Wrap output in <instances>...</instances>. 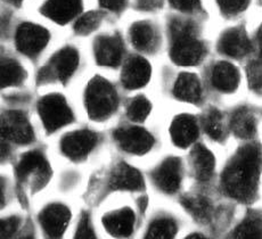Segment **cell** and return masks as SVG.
<instances>
[{"instance_id":"cell-1","label":"cell","mask_w":262,"mask_h":239,"mask_svg":"<svg viewBox=\"0 0 262 239\" xmlns=\"http://www.w3.org/2000/svg\"><path fill=\"white\" fill-rule=\"evenodd\" d=\"M260 150L254 145L242 148L227 165L223 184L228 194L239 201H250L258 185Z\"/></svg>"},{"instance_id":"cell-2","label":"cell","mask_w":262,"mask_h":239,"mask_svg":"<svg viewBox=\"0 0 262 239\" xmlns=\"http://www.w3.org/2000/svg\"><path fill=\"white\" fill-rule=\"evenodd\" d=\"M85 106L94 120H103L114 113L118 107V95L108 81L95 78L85 90Z\"/></svg>"},{"instance_id":"cell-3","label":"cell","mask_w":262,"mask_h":239,"mask_svg":"<svg viewBox=\"0 0 262 239\" xmlns=\"http://www.w3.org/2000/svg\"><path fill=\"white\" fill-rule=\"evenodd\" d=\"M38 111L45 128L50 132L58 130L73 120L71 108L59 95H49L43 97L39 101Z\"/></svg>"},{"instance_id":"cell-4","label":"cell","mask_w":262,"mask_h":239,"mask_svg":"<svg viewBox=\"0 0 262 239\" xmlns=\"http://www.w3.org/2000/svg\"><path fill=\"white\" fill-rule=\"evenodd\" d=\"M0 134L7 141L28 144L33 140V130L21 112L8 111L0 116Z\"/></svg>"},{"instance_id":"cell-5","label":"cell","mask_w":262,"mask_h":239,"mask_svg":"<svg viewBox=\"0 0 262 239\" xmlns=\"http://www.w3.org/2000/svg\"><path fill=\"white\" fill-rule=\"evenodd\" d=\"M79 64L78 52L73 48H64L54 56L52 62L45 68L40 76L41 80L56 78L60 81H68L75 72Z\"/></svg>"},{"instance_id":"cell-6","label":"cell","mask_w":262,"mask_h":239,"mask_svg":"<svg viewBox=\"0 0 262 239\" xmlns=\"http://www.w3.org/2000/svg\"><path fill=\"white\" fill-rule=\"evenodd\" d=\"M48 40L49 33L47 30L36 24H22L16 32L17 48L19 52L28 56L39 54L46 47Z\"/></svg>"},{"instance_id":"cell-7","label":"cell","mask_w":262,"mask_h":239,"mask_svg":"<svg viewBox=\"0 0 262 239\" xmlns=\"http://www.w3.org/2000/svg\"><path fill=\"white\" fill-rule=\"evenodd\" d=\"M97 137L92 131L81 130L67 135L60 142V148L64 155L73 161L84 159L94 149Z\"/></svg>"},{"instance_id":"cell-8","label":"cell","mask_w":262,"mask_h":239,"mask_svg":"<svg viewBox=\"0 0 262 239\" xmlns=\"http://www.w3.org/2000/svg\"><path fill=\"white\" fill-rule=\"evenodd\" d=\"M114 137L121 148L131 154H145L154 145L152 135L142 128L119 129Z\"/></svg>"},{"instance_id":"cell-9","label":"cell","mask_w":262,"mask_h":239,"mask_svg":"<svg viewBox=\"0 0 262 239\" xmlns=\"http://www.w3.org/2000/svg\"><path fill=\"white\" fill-rule=\"evenodd\" d=\"M153 180L158 188L167 194L178 190L181 181L180 161L174 157L163 161L154 171Z\"/></svg>"},{"instance_id":"cell-10","label":"cell","mask_w":262,"mask_h":239,"mask_svg":"<svg viewBox=\"0 0 262 239\" xmlns=\"http://www.w3.org/2000/svg\"><path fill=\"white\" fill-rule=\"evenodd\" d=\"M71 213L62 204H52L47 206L39 216L43 230L50 237H60L67 229Z\"/></svg>"},{"instance_id":"cell-11","label":"cell","mask_w":262,"mask_h":239,"mask_svg":"<svg viewBox=\"0 0 262 239\" xmlns=\"http://www.w3.org/2000/svg\"><path fill=\"white\" fill-rule=\"evenodd\" d=\"M203 56V46L195 37L173 40L171 58L178 65L190 66L198 64Z\"/></svg>"},{"instance_id":"cell-12","label":"cell","mask_w":262,"mask_h":239,"mask_svg":"<svg viewBox=\"0 0 262 239\" xmlns=\"http://www.w3.org/2000/svg\"><path fill=\"white\" fill-rule=\"evenodd\" d=\"M123 54V44L118 35L100 37L95 44V57L102 66H117Z\"/></svg>"},{"instance_id":"cell-13","label":"cell","mask_w":262,"mask_h":239,"mask_svg":"<svg viewBox=\"0 0 262 239\" xmlns=\"http://www.w3.org/2000/svg\"><path fill=\"white\" fill-rule=\"evenodd\" d=\"M80 11L81 0H47L42 7V14L59 24L70 22Z\"/></svg>"},{"instance_id":"cell-14","label":"cell","mask_w":262,"mask_h":239,"mask_svg":"<svg viewBox=\"0 0 262 239\" xmlns=\"http://www.w3.org/2000/svg\"><path fill=\"white\" fill-rule=\"evenodd\" d=\"M121 78L125 88H142L149 81L150 66L144 58L134 57L125 64Z\"/></svg>"},{"instance_id":"cell-15","label":"cell","mask_w":262,"mask_h":239,"mask_svg":"<svg viewBox=\"0 0 262 239\" xmlns=\"http://www.w3.org/2000/svg\"><path fill=\"white\" fill-rule=\"evenodd\" d=\"M219 49L230 57H243L250 52L251 42L242 29H231L224 33L220 39Z\"/></svg>"},{"instance_id":"cell-16","label":"cell","mask_w":262,"mask_h":239,"mask_svg":"<svg viewBox=\"0 0 262 239\" xmlns=\"http://www.w3.org/2000/svg\"><path fill=\"white\" fill-rule=\"evenodd\" d=\"M170 134L176 145L179 147H187L198 138V124L191 116L179 115L171 124Z\"/></svg>"},{"instance_id":"cell-17","label":"cell","mask_w":262,"mask_h":239,"mask_svg":"<svg viewBox=\"0 0 262 239\" xmlns=\"http://www.w3.org/2000/svg\"><path fill=\"white\" fill-rule=\"evenodd\" d=\"M112 189L137 190L143 187V177L139 172L125 163H120L110 178Z\"/></svg>"},{"instance_id":"cell-18","label":"cell","mask_w":262,"mask_h":239,"mask_svg":"<svg viewBox=\"0 0 262 239\" xmlns=\"http://www.w3.org/2000/svg\"><path fill=\"white\" fill-rule=\"evenodd\" d=\"M17 177L21 180L28 179L30 176H37L46 179L49 175V166L41 153L31 151L25 154L16 167Z\"/></svg>"},{"instance_id":"cell-19","label":"cell","mask_w":262,"mask_h":239,"mask_svg":"<svg viewBox=\"0 0 262 239\" xmlns=\"http://www.w3.org/2000/svg\"><path fill=\"white\" fill-rule=\"evenodd\" d=\"M106 230L118 237H127L134 230L135 214L129 208L110 213L103 219Z\"/></svg>"},{"instance_id":"cell-20","label":"cell","mask_w":262,"mask_h":239,"mask_svg":"<svg viewBox=\"0 0 262 239\" xmlns=\"http://www.w3.org/2000/svg\"><path fill=\"white\" fill-rule=\"evenodd\" d=\"M239 74L235 66L229 63H219L212 72V84L223 93H231L237 88Z\"/></svg>"},{"instance_id":"cell-21","label":"cell","mask_w":262,"mask_h":239,"mask_svg":"<svg viewBox=\"0 0 262 239\" xmlns=\"http://www.w3.org/2000/svg\"><path fill=\"white\" fill-rule=\"evenodd\" d=\"M191 166L200 181L209 180L214 170V157L205 147L198 145L191 151Z\"/></svg>"},{"instance_id":"cell-22","label":"cell","mask_w":262,"mask_h":239,"mask_svg":"<svg viewBox=\"0 0 262 239\" xmlns=\"http://www.w3.org/2000/svg\"><path fill=\"white\" fill-rule=\"evenodd\" d=\"M174 95L181 100L198 103L201 99V84L199 79L189 73L181 74L174 85Z\"/></svg>"},{"instance_id":"cell-23","label":"cell","mask_w":262,"mask_h":239,"mask_svg":"<svg viewBox=\"0 0 262 239\" xmlns=\"http://www.w3.org/2000/svg\"><path fill=\"white\" fill-rule=\"evenodd\" d=\"M130 37L135 47L143 52L152 50L156 42V35L153 27L145 22L134 24L130 30Z\"/></svg>"},{"instance_id":"cell-24","label":"cell","mask_w":262,"mask_h":239,"mask_svg":"<svg viewBox=\"0 0 262 239\" xmlns=\"http://www.w3.org/2000/svg\"><path fill=\"white\" fill-rule=\"evenodd\" d=\"M231 130L242 139L251 138L255 132V119L248 108H239L235 112L230 122Z\"/></svg>"},{"instance_id":"cell-25","label":"cell","mask_w":262,"mask_h":239,"mask_svg":"<svg viewBox=\"0 0 262 239\" xmlns=\"http://www.w3.org/2000/svg\"><path fill=\"white\" fill-rule=\"evenodd\" d=\"M24 70L13 59L0 57V89L19 84L24 80Z\"/></svg>"},{"instance_id":"cell-26","label":"cell","mask_w":262,"mask_h":239,"mask_svg":"<svg viewBox=\"0 0 262 239\" xmlns=\"http://www.w3.org/2000/svg\"><path fill=\"white\" fill-rule=\"evenodd\" d=\"M183 205L191 216L198 221L206 222L210 220L211 206L209 202L202 196H189L183 200Z\"/></svg>"},{"instance_id":"cell-27","label":"cell","mask_w":262,"mask_h":239,"mask_svg":"<svg viewBox=\"0 0 262 239\" xmlns=\"http://www.w3.org/2000/svg\"><path fill=\"white\" fill-rule=\"evenodd\" d=\"M177 232V225L169 218H162L155 220L149 226L147 238L150 239H168L172 238Z\"/></svg>"},{"instance_id":"cell-28","label":"cell","mask_w":262,"mask_h":239,"mask_svg":"<svg viewBox=\"0 0 262 239\" xmlns=\"http://www.w3.org/2000/svg\"><path fill=\"white\" fill-rule=\"evenodd\" d=\"M203 124L206 134H208L211 138L219 140L224 137V123H223V116H221L220 112L212 108L208 112V114L204 116Z\"/></svg>"},{"instance_id":"cell-29","label":"cell","mask_w":262,"mask_h":239,"mask_svg":"<svg viewBox=\"0 0 262 239\" xmlns=\"http://www.w3.org/2000/svg\"><path fill=\"white\" fill-rule=\"evenodd\" d=\"M103 15L99 12H89L78 19L75 23V32L79 34H89L99 27Z\"/></svg>"},{"instance_id":"cell-30","label":"cell","mask_w":262,"mask_h":239,"mask_svg":"<svg viewBox=\"0 0 262 239\" xmlns=\"http://www.w3.org/2000/svg\"><path fill=\"white\" fill-rule=\"evenodd\" d=\"M260 219L256 216L249 218L238 226L237 230L235 232L236 238L242 239H254L260 238L261 235V227H260Z\"/></svg>"},{"instance_id":"cell-31","label":"cell","mask_w":262,"mask_h":239,"mask_svg":"<svg viewBox=\"0 0 262 239\" xmlns=\"http://www.w3.org/2000/svg\"><path fill=\"white\" fill-rule=\"evenodd\" d=\"M150 112V103L144 97L135 98L128 107V116L135 122H143Z\"/></svg>"},{"instance_id":"cell-32","label":"cell","mask_w":262,"mask_h":239,"mask_svg":"<svg viewBox=\"0 0 262 239\" xmlns=\"http://www.w3.org/2000/svg\"><path fill=\"white\" fill-rule=\"evenodd\" d=\"M170 31L173 40L185 37H195V29L193 24H190L189 22L180 21V19H176V21L171 23Z\"/></svg>"},{"instance_id":"cell-33","label":"cell","mask_w":262,"mask_h":239,"mask_svg":"<svg viewBox=\"0 0 262 239\" xmlns=\"http://www.w3.org/2000/svg\"><path fill=\"white\" fill-rule=\"evenodd\" d=\"M250 0H218L219 7L227 15H235L248 7Z\"/></svg>"},{"instance_id":"cell-34","label":"cell","mask_w":262,"mask_h":239,"mask_svg":"<svg viewBox=\"0 0 262 239\" xmlns=\"http://www.w3.org/2000/svg\"><path fill=\"white\" fill-rule=\"evenodd\" d=\"M19 225L17 218H8L0 220V239L8 238L16 232Z\"/></svg>"},{"instance_id":"cell-35","label":"cell","mask_w":262,"mask_h":239,"mask_svg":"<svg viewBox=\"0 0 262 239\" xmlns=\"http://www.w3.org/2000/svg\"><path fill=\"white\" fill-rule=\"evenodd\" d=\"M250 87L254 90L261 88V65L259 62L251 63L248 69Z\"/></svg>"},{"instance_id":"cell-36","label":"cell","mask_w":262,"mask_h":239,"mask_svg":"<svg viewBox=\"0 0 262 239\" xmlns=\"http://www.w3.org/2000/svg\"><path fill=\"white\" fill-rule=\"evenodd\" d=\"M75 237L80 238V239H94L95 238V232L93 230L92 226H90L89 219L87 215L82 216L81 221H80L77 233H75Z\"/></svg>"},{"instance_id":"cell-37","label":"cell","mask_w":262,"mask_h":239,"mask_svg":"<svg viewBox=\"0 0 262 239\" xmlns=\"http://www.w3.org/2000/svg\"><path fill=\"white\" fill-rule=\"evenodd\" d=\"M170 3L181 12H194L200 7V0H170Z\"/></svg>"},{"instance_id":"cell-38","label":"cell","mask_w":262,"mask_h":239,"mask_svg":"<svg viewBox=\"0 0 262 239\" xmlns=\"http://www.w3.org/2000/svg\"><path fill=\"white\" fill-rule=\"evenodd\" d=\"M125 0H100L102 6L111 9V11H119L123 7Z\"/></svg>"},{"instance_id":"cell-39","label":"cell","mask_w":262,"mask_h":239,"mask_svg":"<svg viewBox=\"0 0 262 239\" xmlns=\"http://www.w3.org/2000/svg\"><path fill=\"white\" fill-rule=\"evenodd\" d=\"M9 154V147H8V141L4 138L0 134V161L6 159Z\"/></svg>"},{"instance_id":"cell-40","label":"cell","mask_w":262,"mask_h":239,"mask_svg":"<svg viewBox=\"0 0 262 239\" xmlns=\"http://www.w3.org/2000/svg\"><path fill=\"white\" fill-rule=\"evenodd\" d=\"M4 201H5V192H4V184L3 181L0 180V206L4 204Z\"/></svg>"},{"instance_id":"cell-41","label":"cell","mask_w":262,"mask_h":239,"mask_svg":"<svg viewBox=\"0 0 262 239\" xmlns=\"http://www.w3.org/2000/svg\"><path fill=\"white\" fill-rule=\"evenodd\" d=\"M9 2L13 3V4H19V3H22L23 0H9Z\"/></svg>"}]
</instances>
